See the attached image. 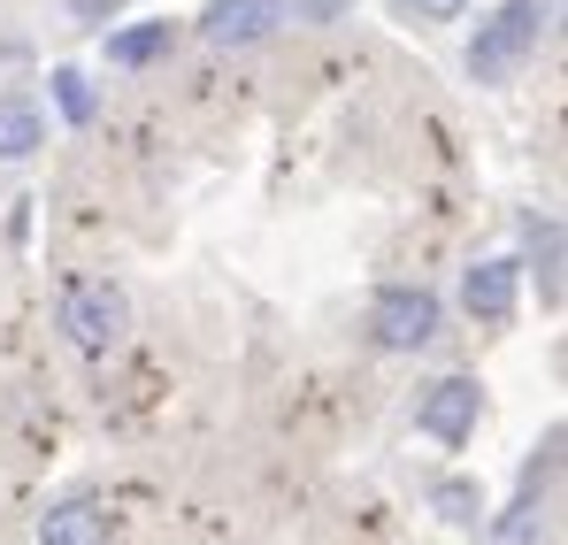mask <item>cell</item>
I'll use <instances>...</instances> for the list:
<instances>
[{"mask_svg":"<svg viewBox=\"0 0 568 545\" xmlns=\"http://www.w3.org/2000/svg\"><path fill=\"white\" fill-rule=\"evenodd\" d=\"M546 47V0H499L469 39V78L476 85H515Z\"/></svg>","mask_w":568,"mask_h":545,"instance_id":"1","label":"cell"},{"mask_svg":"<svg viewBox=\"0 0 568 545\" xmlns=\"http://www.w3.org/2000/svg\"><path fill=\"white\" fill-rule=\"evenodd\" d=\"M54 331H62V346H70V354H85V362L115 354V346L131 339V292H123V284H108V276L70 284V292H62Z\"/></svg>","mask_w":568,"mask_h":545,"instance_id":"2","label":"cell"},{"mask_svg":"<svg viewBox=\"0 0 568 545\" xmlns=\"http://www.w3.org/2000/svg\"><path fill=\"white\" fill-rule=\"evenodd\" d=\"M438 331H446V300L430 284H384L369 300V339L384 354H423Z\"/></svg>","mask_w":568,"mask_h":545,"instance_id":"3","label":"cell"},{"mask_svg":"<svg viewBox=\"0 0 568 545\" xmlns=\"http://www.w3.org/2000/svg\"><path fill=\"white\" fill-rule=\"evenodd\" d=\"M476 415H484V384H476V376H438V384L415 400V431H423L430 446H446V454H462L476 438Z\"/></svg>","mask_w":568,"mask_h":545,"instance_id":"4","label":"cell"},{"mask_svg":"<svg viewBox=\"0 0 568 545\" xmlns=\"http://www.w3.org/2000/svg\"><path fill=\"white\" fill-rule=\"evenodd\" d=\"M192 23H200V47H215V54H239V47H262V39H277L284 23H292V8H284V0H207Z\"/></svg>","mask_w":568,"mask_h":545,"instance_id":"5","label":"cell"},{"mask_svg":"<svg viewBox=\"0 0 568 545\" xmlns=\"http://www.w3.org/2000/svg\"><path fill=\"white\" fill-rule=\"evenodd\" d=\"M554 454H561V431H546V454L523 468V492H515V507L491 523V545H538V538H546V507H554Z\"/></svg>","mask_w":568,"mask_h":545,"instance_id":"6","label":"cell"},{"mask_svg":"<svg viewBox=\"0 0 568 545\" xmlns=\"http://www.w3.org/2000/svg\"><path fill=\"white\" fill-rule=\"evenodd\" d=\"M515 300H523V262L515 254H484V262L462 270V307H469L476 323H507Z\"/></svg>","mask_w":568,"mask_h":545,"instance_id":"7","label":"cell"},{"mask_svg":"<svg viewBox=\"0 0 568 545\" xmlns=\"http://www.w3.org/2000/svg\"><path fill=\"white\" fill-rule=\"evenodd\" d=\"M170 47H178V23H123V31H108V39H100L108 70H154Z\"/></svg>","mask_w":568,"mask_h":545,"instance_id":"8","label":"cell"},{"mask_svg":"<svg viewBox=\"0 0 568 545\" xmlns=\"http://www.w3.org/2000/svg\"><path fill=\"white\" fill-rule=\"evenodd\" d=\"M39 545H108V507L100 499H62V507H47L39 515Z\"/></svg>","mask_w":568,"mask_h":545,"instance_id":"9","label":"cell"},{"mask_svg":"<svg viewBox=\"0 0 568 545\" xmlns=\"http://www.w3.org/2000/svg\"><path fill=\"white\" fill-rule=\"evenodd\" d=\"M39 147H47V108L23 100V92H8L0 100V162H31Z\"/></svg>","mask_w":568,"mask_h":545,"instance_id":"10","label":"cell"},{"mask_svg":"<svg viewBox=\"0 0 568 545\" xmlns=\"http://www.w3.org/2000/svg\"><path fill=\"white\" fill-rule=\"evenodd\" d=\"M430 515H438L446 531H476V515H484L476 476H438V484H430Z\"/></svg>","mask_w":568,"mask_h":545,"instance_id":"11","label":"cell"},{"mask_svg":"<svg viewBox=\"0 0 568 545\" xmlns=\"http://www.w3.org/2000/svg\"><path fill=\"white\" fill-rule=\"evenodd\" d=\"M47 92H54V108H62V123H70V131H85V123L100 115V85L85 78V70H54Z\"/></svg>","mask_w":568,"mask_h":545,"instance_id":"12","label":"cell"},{"mask_svg":"<svg viewBox=\"0 0 568 545\" xmlns=\"http://www.w3.org/2000/svg\"><path fill=\"white\" fill-rule=\"evenodd\" d=\"M530 254H538V292H546V307H561V223H554V215H530Z\"/></svg>","mask_w":568,"mask_h":545,"instance_id":"13","label":"cell"},{"mask_svg":"<svg viewBox=\"0 0 568 545\" xmlns=\"http://www.w3.org/2000/svg\"><path fill=\"white\" fill-rule=\"evenodd\" d=\"M284 8H292V23H300V31H323V23H346L362 0H284Z\"/></svg>","mask_w":568,"mask_h":545,"instance_id":"14","label":"cell"},{"mask_svg":"<svg viewBox=\"0 0 568 545\" xmlns=\"http://www.w3.org/2000/svg\"><path fill=\"white\" fill-rule=\"evenodd\" d=\"M399 8V23H462L476 0H392Z\"/></svg>","mask_w":568,"mask_h":545,"instance_id":"15","label":"cell"},{"mask_svg":"<svg viewBox=\"0 0 568 545\" xmlns=\"http://www.w3.org/2000/svg\"><path fill=\"white\" fill-rule=\"evenodd\" d=\"M115 8H123V0H70V16H78V23H108Z\"/></svg>","mask_w":568,"mask_h":545,"instance_id":"16","label":"cell"}]
</instances>
